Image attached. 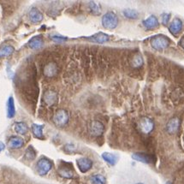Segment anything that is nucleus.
<instances>
[{
    "instance_id": "6e6552de",
    "label": "nucleus",
    "mask_w": 184,
    "mask_h": 184,
    "mask_svg": "<svg viewBox=\"0 0 184 184\" xmlns=\"http://www.w3.org/2000/svg\"><path fill=\"white\" fill-rule=\"evenodd\" d=\"M76 164L78 169L82 173H86L92 167V161L88 158H80L76 160Z\"/></svg>"
},
{
    "instance_id": "4468645a",
    "label": "nucleus",
    "mask_w": 184,
    "mask_h": 184,
    "mask_svg": "<svg viewBox=\"0 0 184 184\" xmlns=\"http://www.w3.org/2000/svg\"><path fill=\"white\" fill-rule=\"evenodd\" d=\"M23 145H24L23 139L18 137V136H12L9 138V141H8V146L12 149H19V148L23 147Z\"/></svg>"
},
{
    "instance_id": "4be33fe9",
    "label": "nucleus",
    "mask_w": 184,
    "mask_h": 184,
    "mask_svg": "<svg viewBox=\"0 0 184 184\" xmlns=\"http://www.w3.org/2000/svg\"><path fill=\"white\" fill-rule=\"evenodd\" d=\"M15 49L11 46H4L2 48H0V59L6 58L8 56H10L14 52Z\"/></svg>"
},
{
    "instance_id": "aec40b11",
    "label": "nucleus",
    "mask_w": 184,
    "mask_h": 184,
    "mask_svg": "<svg viewBox=\"0 0 184 184\" xmlns=\"http://www.w3.org/2000/svg\"><path fill=\"white\" fill-rule=\"evenodd\" d=\"M43 125H39V124L32 125V132L36 138L43 139Z\"/></svg>"
},
{
    "instance_id": "c756f323",
    "label": "nucleus",
    "mask_w": 184,
    "mask_h": 184,
    "mask_svg": "<svg viewBox=\"0 0 184 184\" xmlns=\"http://www.w3.org/2000/svg\"><path fill=\"white\" fill-rule=\"evenodd\" d=\"M52 39L55 41H64V40H65L64 38L61 36H52Z\"/></svg>"
},
{
    "instance_id": "6ab92c4d",
    "label": "nucleus",
    "mask_w": 184,
    "mask_h": 184,
    "mask_svg": "<svg viewBox=\"0 0 184 184\" xmlns=\"http://www.w3.org/2000/svg\"><path fill=\"white\" fill-rule=\"evenodd\" d=\"M15 131L19 135H26L28 131V127L23 122H19L15 124Z\"/></svg>"
},
{
    "instance_id": "2f4dec72",
    "label": "nucleus",
    "mask_w": 184,
    "mask_h": 184,
    "mask_svg": "<svg viewBox=\"0 0 184 184\" xmlns=\"http://www.w3.org/2000/svg\"><path fill=\"white\" fill-rule=\"evenodd\" d=\"M4 147H5L4 144H3V142H1V141H0V153H1L2 151H3V149H4Z\"/></svg>"
},
{
    "instance_id": "393cba45",
    "label": "nucleus",
    "mask_w": 184,
    "mask_h": 184,
    "mask_svg": "<svg viewBox=\"0 0 184 184\" xmlns=\"http://www.w3.org/2000/svg\"><path fill=\"white\" fill-rule=\"evenodd\" d=\"M91 182L92 184H105L106 183V179L104 176L97 174V175H93L91 177Z\"/></svg>"
},
{
    "instance_id": "f257e3e1",
    "label": "nucleus",
    "mask_w": 184,
    "mask_h": 184,
    "mask_svg": "<svg viewBox=\"0 0 184 184\" xmlns=\"http://www.w3.org/2000/svg\"><path fill=\"white\" fill-rule=\"evenodd\" d=\"M118 24V18L117 15L114 12L105 13L102 17V25L104 28L107 29H114Z\"/></svg>"
},
{
    "instance_id": "ddd939ff",
    "label": "nucleus",
    "mask_w": 184,
    "mask_h": 184,
    "mask_svg": "<svg viewBox=\"0 0 184 184\" xmlns=\"http://www.w3.org/2000/svg\"><path fill=\"white\" fill-rule=\"evenodd\" d=\"M29 19L33 23H40L43 20V14L37 8H32L29 12Z\"/></svg>"
},
{
    "instance_id": "dca6fc26",
    "label": "nucleus",
    "mask_w": 184,
    "mask_h": 184,
    "mask_svg": "<svg viewBox=\"0 0 184 184\" xmlns=\"http://www.w3.org/2000/svg\"><path fill=\"white\" fill-rule=\"evenodd\" d=\"M142 24L147 29H154L159 26V21L155 15H150L142 22Z\"/></svg>"
},
{
    "instance_id": "f3484780",
    "label": "nucleus",
    "mask_w": 184,
    "mask_h": 184,
    "mask_svg": "<svg viewBox=\"0 0 184 184\" xmlns=\"http://www.w3.org/2000/svg\"><path fill=\"white\" fill-rule=\"evenodd\" d=\"M44 41L42 37L39 35V36H35L34 38H32L29 42H28V46L30 47L31 49L33 50H38L41 48L43 46Z\"/></svg>"
},
{
    "instance_id": "f03ea898",
    "label": "nucleus",
    "mask_w": 184,
    "mask_h": 184,
    "mask_svg": "<svg viewBox=\"0 0 184 184\" xmlns=\"http://www.w3.org/2000/svg\"><path fill=\"white\" fill-rule=\"evenodd\" d=\"M70 120V116L68 111L64 109H59L53 116V123L58 127H64Z\"/></svg>"
},
{
    "instance_id": "2eb2a0df",
    "label": "nucleus",
    "mask_w": 184,
    "mask_h": 184,
    "mask_svg": "<svg viewBox=\"0 0 184 184\" xmlns=\"http://www.w3.org/2000/svg\"><path fill=\"white\" fill-rule=\"evenodd\" d=\"M132 158L135 160H136V161L144 163V164H150V163H153V157L148 155V154L143 153H134L132 155Z\"/></svg>"
},
{
    "instance_id": "9d476101",
    "label": "nucleus",
    "mask_w": 184,
    "mask_h": 184,
    "mask_svg": "<svg viewBox=\"0 0 184 184\" xmlns=\"http://www.w3.org/2000/svg\"><path fill=\"white\" fill-rule=\"evenodd\" d=\"M180 125V120L178 117H173L170 120L167 125H166V129L169 134H175L177 132Z\"/></svg>"
},
{
    "instance_id": "7ed1b4c3",
    "label": "nucleus",
    "mask_w": 184,
    "mask_h": 184,
    "mask_svg": "<svg viewBox=\"0 0 184 184\" xmlns=\"http://www.w3.org/2000/svg\"><path fill=\"white\" fill-rule=\"evenodd\" d=\"M170 45L169 39L163 35L154 37L153 40H151V46L156 50H163L167 48Z\"/></svg>"
},
{
    "instance_id": "a878e982",
    "label": "nucleus",
    "mask_w": 184,
    "mask_h": 184,
    "mask_svg": "<svg viewBox=\"0 0 184 184\" xmlns=\"http://www.w3.org/2000/svg\"><path fill=\"white\" fill-rule=\"evenodd\" d=\"M131 64L134 68H140L143 64V59L140 54H136L134 56V58L131 62Z\"/></svg>"
},
{
    "instance_id": "b1692460",
    "label": "nucleus",
    "mask_w": 184,
    "mask_h": 184,
    "mask_svg": "<svg viewBox=\"0 0 184 184\" xmlns=\"http://www.w3.org/2000/svg\"><path fill=\"white\" fill-rule=\"evenodd\" d=\"M123 15L125 17L129 19H132V20H135V19H137L139 17L138 12L135 10V9H126L123 10Z\"/></svg>"
},
{
    "instance_id": "39448f33",
    "label": "nucleus",
    "mask_w": 184,
    "mask_h": 184,
    "mask_svg": "<svg viewBox=\"0 0 184 184\" xmlns=\"http://www.w3.org/2000/svg\"><path fill=\"white\" fill-rule=\"evenodd\" d=\"M139 129L141 132L144 134H149L153 130L154 128V123L153 120L150 119L149 117H142L140 121H139Z\"/></svg>"
},
{
    "instance_id": "f8f14e48",
    "label": "nucleus",
    "mask_w": 184,
    "mask_h": 184,
    "mask_svg": "<svg viewBox=\"0 0 184 184\" xmlns=\"http://www.w3.org/2000/svg\"><path fill=\"white\" fill-rule=\"evenodd\" d=\"M169 29L170 31L173 35H176L178 34L181 30L182 29V22L179 18H175L171 22H170V25Z\"/></svg>"
},
{
    "instance_id": "cd10ccee",
    "label": "nucleus",
    "mask_w": 184,
    "mask_h": 184,
    "mask_svg": "<svg viewBox=\"0 0 184 184\" xmlns=\"http://www.w3.org/2000/svg\"><path fill=\"white\" fill-rule=\"evenodd\" d=\"M25 158L28 160H34L36 158V152L32 147H28L26 153H25Z\"/></svg>"
},
{
    "instance_id": "bb28decb",
    "label": "nucleus",
    "mask_w": 184,
    "mask_h": 184,
    "mask_svg": "<svg viewBox=\"0 0 184 184\" xmlns=\"http://www.w3.org/2000/svg\"><path fill=\"white\" fill-rule=\"evenodd\" d=\"M89 8H90V11L93 14V15H99L101 12V8L99 6V4H98L95 2H90L89 3Z\"/></svg>"
},
{
    "instance_id": "9b49d317",
    "label": "nucleus",
    "mask_w": 184,
    "mask_h": 184,
    "mask_svg": "<svg viewBox=\"0 0 184 184\" xmlns=\"http://www.w3.org/2000/svg\"><path fill=\"white\" fill-rule=\"evenodd\" d=\"M58 172H59V175L64 178H72L74 176L73 169H72V167H70V164L69 165H67V164L60 165Z\"/></svg>"
},
{
    "instance_id": "20e7f679",
    "label": "nucleus",
    "mask_w": 184,
    "mask_h": 184,
    "mask_svg": "<svg viewBox=\"0 0 184 184\" xmlns=\"http://www.w3.org/2000/svg\"><path fill=\"white\" fill-rule=\"evenodd\" d=\"M37 170L40 176L46 175L51 170L52 167V162L46 158L40 159L37 163Z\"/></svg>"
},
{
    "instance_id": "1a4fd4ad",
    "label": "nucleus",
    "mask_w": 184,
    "mask_h": 184,
    "mask_svg": "<svg viewBox=\"0 0 184 184\" xmlns=\"http://www.w3.org/2000/svg\"><path fill=\"white\" fill-rule=\"evenodd\" d=\"M58 93L53 90H47L44 93V101L47 105H53L58 101Z\"/></svg>"
},
{
    "instance_id": "a211bd4d",
    "label": "nucleus",
    "mask_w": 184,
    "mask_h": 184,
    "mask_svg": "<svg viewBox=\"0 0 184 184\" xmlns=\"http://www.w3.org/2000/svg\"><path fill=\"white\" fill-rule=\"evenodd\" d=\"M86 39H88L89 40L93 41V42H96V43L103 44L104 42H107L108 40H110V37L108 36L107 34H104V33H98V34H93L92 36L88 37Z\"/></svg>"
},
{
    "instance_id": "72a5a7b5",
    "label": "nucleus",
    "mask_w": 184,
    "mask_h": 184,
    "mask_svg": "<svg viewBox=\"0 0 184 184\" xmlns=\"http://www.w3.org/2000/svg\"><path fill=\"white\" fill-rule=\"evenodd\" d=\"M136 184H143V183H141V182H139V183H136Z\"/></svg>"
},
{
    "instance_id": "c85d7f7f",
    "label": "nucleus",
    "mask_w": 184,
    "mask_h": 184,
    "mask_svg": "<svg viewBox=\"0 0 184 184\" xmlns=\"http://www.w3.org/2000/svg\"><path fill=\"white\" fill-rule=\"evenodd\" d=\"M170 14H167V13H164L162 15V22L163 24L166 25L170 21Z\"/></svg>"
},
{
    "instance_id": "412c9836",
    "label": "nucleus",
    "mask_w": 184,
    "mask_h": 184,
    "mask_svg": "<svg viewBox=\"0 0 184 184\" xmlns=\"http://www.w3.org/2000/svg\"><path fill=\"white\" fill-rule=\"evenodd\" d=\"M102 158L105 162L108 163L110 165H115L117 161V157L115 156L114 154L110 153H104L102 154Z\"/></svg>"
},
{
    "instance_id": "473e14b6",
    "label": "nucleus",
    "mask_w": 184,
    "mask_h": 184,
    "mask_svg": "<svg viewBox=\"0 0 184 184\" xmlns=\"http://www.w3.org/2000/svg\"><path fill=\"white\" fill-rule=\"evenodd\" d=\"M165 184H172L171 182H170V181H167V182H166Z\"/></svg>"
},
{
    "instance_id": "5701e85b",
    "label": "nucleus",
    "mask_w": 184,
    "mask_h": 184,
    "mask_svg": "<svg viewBox=\"0 0 184 184\" xmlns=\"http://www.w3.org/2000/svg\"><path fill=\"white\" fill-rule=\"evenodd\" d=\"M15 103H14V98L10 97L8 100V117L12 118L15 117Z\"/></svg>"
},
{
    "instance_id": "423d86ee",
    "label": "nucleus",
    "mask_w": 184,
    "mask_h": 184,
    "mask_svg": "<svg viewBox=\"0 0 184 184\" xmlns=\"http://www.w3.org/2000/svg\"><path fill=\"white\" fill-rule=\"evenodd\" d=\"M104 127L103 123L98 121H92L89 123L88 131L92 136H100L104 133Z\"/></svg>"
},
{
    "instance_id": "7c9ffc66",
    "label": "nucleus",
    "mask_w": 184,
    "mask_h": 184,
    "mask_svg": "<svg viewBox=\"0 0 184 184\" xmlns=\"http://www.w3.org/2000/svg\"><path fill=\"white\" fill-rule=\"evenodd\" d=\"M179 46H181V47L184 49V37L181 39V40H180V42H179Z\"/></svg>"
},
{
    "instance_id": "0eeeda50",
    "label": "nucleus",
    "mask_w": 184,
    "mask_h": 184,
    "mask_svg": "<svg viewBox=\"0 0 184 184\" xmlns=\"http://www.w3.org/2000/svg\"><path fill=\"white\" fill-rule=\"evenodd\" d=\"M58 72H59V66L55 62H50L44 67V75L48 78L56 76L58 75Z\"/></svg>"
}]
</instances>
